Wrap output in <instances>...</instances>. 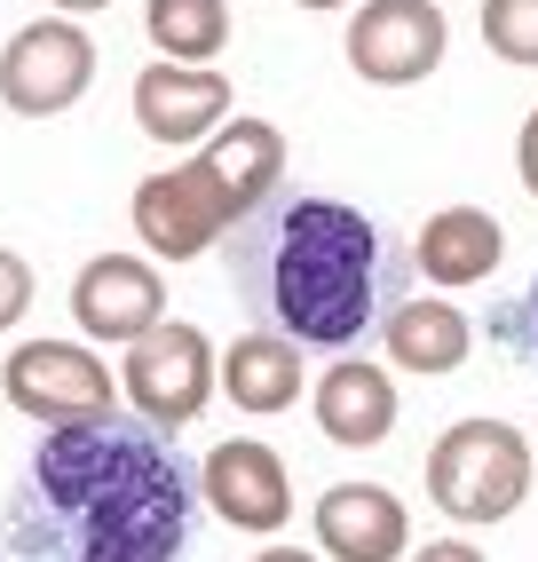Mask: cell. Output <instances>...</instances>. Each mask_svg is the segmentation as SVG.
<instances>
[{"label": "cell", "instance_id": "3957f363", "mask_svg": "<svg viewBox=\"0 0 538 562\" xmlns=\"http://www.w3.org/2000/svg\"><path fill=\"white\" fill-rule=\"evenodd\" d=\"M530 475H538V452L515 420H451L428 443V499L468 531L507 522L530 499Z\"/></svg>", "mask_w": 538, "mask_h": 562}, {"label": "cell", "instance_id": "cb8c5ba5", "mask_svg": "<svg viewBox=\"0 0 538 562\" xmlns=\"http://www.w3.org/2000/svg\"><path fill=\"white\" fill-rule=\"evenodd\" d=\"M56 16H96V9H111V0H48Z\"/></svg>", "mask_w": 538, "mask_h": 562}, {"label": "cell", "instance_id": "30bf717a", "mask_svg": "<svg viewBox=\"0 0 538 562\" xmlns=\"http://www.w3.org/2000/svg\"><path fill=\"white\" fill-rule=\"evenodd\" d=\"M71 317H80L88 341H127L135 349L143 333L167 325V278L143 254H96L71 278Z\"/></svg>", "mask_w": 538, "mask_h": 562}, {"label": "cell", "instance_id": "d4e9b609", "mask_svg": "<svg viewBox=\"0 0 538 562\" xmlns=\"http://www.w3.org/2000/svg\"><path fill=\"white\" fill-rule=\"evenodd\" d=\"M254 562H325V554H301V547H261Z\"/></svg>", "mask_w": 538, "mask_h": 562}, {"label": "cell", "instance_id": "484cf974", "mask_svg": "<svg viewBox=\"0 0 538 562\" xmlns=\"http://www.w3.org/2000/svg\"><path fill=\"white\" fill-rule=\"evenodd\" d=\"M301 9H349V0H301Z\"/></svg>", "mask_w": 538, "mask_h": 562}, {"label": "cell", "instance_id": "52a82bcc", "mask_svg": "<svg viewBox=\"0 0 538 562\" xmlns=\"http://www.w3.org/2000/svg\"><path fill=\"white\" fill-rule=\"evenodd\" d=\"M229 231H238V206L222 199L206 159H182V167H159V175L135 182V238L159 261H199Z\"/></svg>", "mask_w": 538, "mask_h": 562}, {"label": "cell", "instance_id": "5bb4252c", "mask_svg": "<svg viewBox=\"0 0 538 562\" xmlns=\"http://www.w3.org/2000/svg\"><path fill=\"white\" fill-rule=\"evenodd\" d=\"M498 254H507V231H498L483 206H444V214H428V231H419L412 270L451 293V285H483L498 270Z\"/></svg>", "mask_w": 538, "mask_h": 562}, {"label": "cell", "instance_id": "5b68a950", "mask_svg": "<svg viewBox=\"0 0 538 562\" xmlns=\"http://www.w3.org/2000/svg\"><path fill=\"white\" fill-rule=\"evenodd\" d=\"M0 396L41 428H88L111 420V364L80 341H16L0 364Z\"/></svg>", "mask_w": 538, "mask_h": 562}, {"label": "cell", "instance_id": "e0dca14e", "mask_svg": "<svg viewBox=\"0 0 538 562\" xmlns=\"http://www.w3.org/2000/svg\"><path fill=\"white\" fill-rule=\"evenodd\" d=\"M222 389L238 412H285L301 404V349L278 333H246V341L222 349Z\"/></svg>", "mask_w": 538, "mask_h": 562}, {"label": "cell", "instance_id": "ac0fdd59", "mask_svg": "<svg viewBox=\"0 0 538 562\" xmlns=\"http://www.w3.org/2000/svg\"><path fill=\"white\" fill-rule=\"evenodd\" d=\"M143 32L159 64H214L229 48V0H143Z\"/></svg>", "mask_w": 538, "mask_h": 562}, {"label": "cell", "instance_id": "7402d4cb", "mask_svg": "<svg viewBox=\"0 0 538 562\" xmlns=\"http://www.w3.org/2000/svg\"><path fill=\"white\" fill-rule=\"evenodd\" d=\"M515 167H523V191L538 199V111L523 120V135H515Z\"/></svg>", "mask_w": 538, "mask_h": 562}, {"label": "cell", "instance_id": "d6986e66", "mask_svg": "<svg viewBox=\"0 0 538 562\" xmlns=\"http://www.w3.org/2000/svg\"><path fill=\"white\" fill-rule=\"evenodd\" d=\"M483 48L498 64L538 71V0H483Z\"/></svg>", "mask_w": 538, "mask_h": 562}, {"label": "cell", "instance_id": "2e32d148", "mask_svg": "<svg viewBox=\"0 0 538 562\" xmlns=\"http://www.w3.org/2000/svg\"><path fill=\"white\" fill-rule=\"evenodd\" d=\"M380 341H389V364L396 372H428V381H444V372H459L468 364V349H475V325H468V310L459 302H428V293H412V302L380 325Z\"/></svg>", "mask_w": 538, "mask_h": 562}, {"label": "cell", "instance_id": "9c48e42d", "mask_svg": "<svg viewBox=\"0 0 538 562\" xmlns=\"http://www.w3.org/2000/svg\"><path fill=\"white\" fill-rule=\"evenodd\" d=\"M199 507H214L229 531H285L293 522V475L254 436H229L199 460Z\"/></svg>", "mask_w": 538, "mask_h": 562}, {"label": "cell", "instance_id": "8992f818", "mask_svg": "<svg viewBox=\"0 0 538 562\" xmlns=\"http://www.w3.org/2000/svg\"><path fill=\"white\" fill-rule=\"evenodd\" d=\"M96 88V41L71 16H41L0 48V103L16 120H56Z\"/></svg>", "mask_w": 538, "mask_h": 562}, {"label": "cell", "instance_id": "ba28073f", "mask_svg": "<svg viewBox=\"0 0 538 562\" xmlns=\"http://www.w3.org/2000/svg\"><path fill=\"white\" fill-rule=\"evenodd\" d=\"M444 9L436 0H365V9L349 16V64L365 71L372 88H412L428 80V71L444 64Z\"/></svg>", "mask_w": 538, "mask_h": 562}, {"label": "cell", "instance_id": "8fae6325", "mask_svg": "<svg viewBox=\"0 0 538 562\" xmlns=\"http://www.w3.org/2000/svg\"><path fill=\"white\" fill-rule=\"evenodd\" d=\"M135 127L150 143H214L229 127V80L214 64H143L135 71Z\"/></svg>", "mask_w": 538, "mask_h": 562}, {"label": "cell", "instance_id": "4fadbf2b", "mask_svg": "<svg viewBox=\"0 0 538 562\" xmlns=\"http://www.w3.org/2000/svg\"><path fill=\"white\" fill-rule=\"evenodd\" d=\"M317 428L340 452H372V443L396 436V381L372 357H333L317 381Z\"/></svg>", "mask_w": 538, "mask_h": 562}, {"label": "cell", "instance_id": "ffe728a7", "mask_svg": "<svg viewBox=\"0 0 538 562\" xmlns=\"http://www.w3.org/2000/svg\"><path fill=\"white\" fill-rule=\"evenodd\" d=\"M491 341L507 349L515 364H530V372H538V270H530V285H523V302L491 310Z\"/></svg>", "mask_w": 538, "mask_h": 562}, {"label": "cell", "instance_id": "603a6c76", "mask_svg": "<svg viewBox=\"0 0 538 562\" xmlns=\"http://www.w3.org/2000/svg\"><path fill=\"white\" fill-rule=\"evenodd\" d=\"M404 562H483V547L475 539H428V547L404 554Z\"/></svg>", "mask_w": 538, "mask_h": 562}, {"label": "cell", "instance_id": "277c9868", "mask_svg": "<svg viewBox=\"0 0 538 562\" xmlns=\"http://www.w3.org/2000/svg\"><path fill=\"white\" fill-rule=\"evenodd\" d=\"M214 349H206V333L199 325H159V333H143V341L127 349V364H120V396L135 404V420H150L159 436H182L190 420L206 412V396H214Z\"/></svg>", "mask_w": 538, "mask_h": 562}, {"label": "cell", "instance_id": "7c38bea8", "mask_svg": "<svg viewBox=\"0 0 538 562\" xmlns=\"http://www.w3.org/2000/svg\"><path fill=\"white\" fill-rule=\"evenodd\" d=\"M317 554L325 562H404L412 515L389 483H333L317 499Z\"/></svg>", "mask_w": 538, "mask_h": 562}, {"label": "cell", "instance_id": "44dd1931", "mask_svg": "<svg viewBox=\"0 0 538 562\" xmlns=\"http://www.w3.org/2000/svg\"><path fill=\"white\" fill-rule=\"evenodd\" d=\"M32 310V261L16 246H0V333H16Z\"/></svg>", "mask_w": 538, "mask_h": 562}, {"label": "cell", "instance_id": "6da1fadb", "mask_svg": "<svg viewBox=\"0 0 538 562\" xmlns=\"http://www.w3.org/2000/svg\"><path fill=\"white\" fill-rule=\"evenodd\" d=\"M199 522V468L135 412L48 428L24 460L0 562H182Z\"/></svg>", "mask_w": 538, "mask_h": 562}, {"label": "cell", "instance_id": "9a60e30c", "mask_svg": "<svg viewBox=\"0 0 538 562\" xmlns=\"http://www.w3.org/2000/svg\"><path fill=\"white\" fill-rule=\"evenodd\" d=\"M199 159H206V175L222 182V199L238 206V222L261 214L269 199L285 191V135L269 127V120H229Z\"/></svg>", "mask_w": 538, "mask_h": 562}, {"label": "cell", "instance_id": "7a4b0ae2", "mask_svg": "<svg viewBox=\"0 0 538 562\" xmlns=\"http://www.w3.org/2000/svg\"><path fill=\"white\" fill-rule=\"evenodd\" d=\"M222 270L254 333H278V341L325 357L380 341V325L412 302L419 278L412 254L372 214L310 191H278L261 214H246L222 238Z\"/></svg>", "mask_w": 538, "mask_h": 562}]
</instances>
